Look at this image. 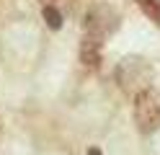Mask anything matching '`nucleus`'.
<instances>
[{
    "label": "nucleus",
    "instance_id": "obj_4",
    "mask_svg": "<svg viewBox=\"0 0 160 155\" xmlns=\"http://www.w3.org/2000/svg\"><path fill=\"white\" fill-rule=\"evenodd\" d=\"M103 59V39H98L93 34H85L80 41V62L88 70H98Z\"/></svg>",
    "mask_w": 160,
    "mask_h": 155
},
{
    "label": "nucleus",
    "instance_id": "obj_8",
    "mask_svg": "<svg viewBox=\"0 0 160 155\" xmlns=\"http://www.w3.org/2000/svg\"><path fill=\"white\" fill-rule=\"evenodd\" d=\"M0 134H3V121H0Z\"/></svg>",
    "mask_w": 160,
    "mask_h": 155
},
{
    "label": "nucleus",
    "instance_id": "obj_2",
    "mask_svg": "<svg viewBox=\"0 0 160 155\" xmlns=\"http://www.w3.org/2000/svg\"><path fill=\"white\" fill-rule=\"evenodd\" d=\"M83 26H85V34H93L98 39H108L111 34H116L119 26H122V18H119V10L114 5H108V3H93L91 8H88V13H85V21H83Z\"/></svg>",
    "mask_w": 160,
    "mask_h": 155
},
{
    "label": "nucleus",
    "instance_id": "obj_1",
    "mask_svg": "<svg viewBox=\"0 0 160 155\" xmlns=\"http://www.w3.org/2000/svg\"><path fill=\"white\" fill-rule=\"evenodd\" d=\"M116 85L127 98H137L139 93H145L150 88H155V67L150 65V59L142 54H127L119 59V65L114 70Z\"/></svg>",
    "mask_w": 160,
    "mask_h": 155
},
{
    "label": "nucleus",
    "instance_id": "obj_3",
    "mask_svg": "<svg viewBox=\"0 0 160 155\" xmlns=\"http://www.w3.org/2000/svg\"><path fill=\"white\" fill-rule=\"evenodd\" d=\"M132 116H134V127L142 134H152L160 129V90L158 88H150L134 98Z\"/></svg>",
    "mask_w": 160,
    "mask_h": 155
},
{
    "label": "nucleus",
    "instance_id": "obj_5",
    "mask_svg": "<svg viewBox=\"0 0 160 155\" xmlns=\"http://www.w3.org/2000/svg\"><path fill=\"white\" fill-rule=\"evenodd\" d=\"M42 18H44L47 28H52V31H59V28H62V13H59L57 5H44V8H42Z\"/></svg>",
    "mask_w": 160,
    "mask_h": 155
},
{
    "label": "nucleus",
    "instance_id": "obj_6",
    "mask_svg": "<svg viewBox=\"0 0 160 155\" xmlns=\"http://www.w3.org/2000/svg\"><path fill=\"white\" fill-rule=\"evenodd\" d=\"M134 3H137L139 10H142V13L160 28V0H134Z\"/></svg>",
    "mask_w": 160,
    "mask_h": 155
},
{
    "label": "nucleus",
    "instance_id": "obj_7",
    "mask_svg": "<svg viewBox=\"0 0 160 155\" xmlns=\"http://www.w3.org/2000/svg\"><path fill=\"white\" fill-rule=\"evenodd\" d=\"M88 155H103V152L98 150V147H91V150H88Z\"/></svg>",
    "mask_w": 160,
    "mask_h": 155
}]
</instances>
